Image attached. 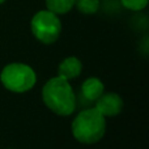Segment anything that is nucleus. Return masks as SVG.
Masks as SVG:
<instances>
[{"mask_svg":"<svg viewBox=\"0 0 149 149\" xmlns=\"http://www.w3.org/2000/svg\"><path fill=\"white\" fill-rule=\"evenodd\" d=\"M45 105L60 116H68L76 109V95L67 80L56 76L50 79L42 89Z\"/></svg>","mask_w":149,"mask_h":149,"instance_id":"nucleus-1","label":"nucleus"},{"mask_svg":"<svg viewBox=\"0 0 149 149\" xmlns=\"http://www.w3.org/2000/svg\"><path fill=\"white\" fill-rule=\"evenodd\" d=\"M106 131L105 116L94 109L82 110L72 122V135L82 144H94L103 137Z\"/></svg>","mask_w":149,"mask_h":149,"instance_id":"nucleus-2","label":"nucleus"},{"mask_svg":"<svg viewBox=\"0 0 149 149\" xmlns=\"http://www.w3.org/2000/svg\"><path fill=\"white\" fill-rule=\"evenodd\" d=\"M0 81L13 93H24L30 90L37 81V74L31 67L22 63H10L3 68Z\"/></svg>","mask_w":149,"mask_h":149,"instance_id":"nucleus-3","label":"nucleus"},{"mask_svg":"<svg viewBox=\"0 0 149 149\" xmlns=\"http://www.w3.org/2000/svg\"><path fill=\"white\" fill-rule=\"evenodd\" d=\"M31 33L38 41L45 45L54 43L60 36L62 22L58 15L47 10H39L33 16L30 21Z\"/></svg>","mask_w":149,"mask_h":149,"instance_id":"nucleus-4","label":"nucleus"},{"mask_svg":"<svg viewBox=\"0 0 149 149\" xmlns=\"http://www.w3.org/2000/svg\"><path fill=\"white\" fill-rule=\"evenodd\" d=\"M123 109V101L116 93H102L95 100V110L103 116H115Z\"/></svg>","mask_w":149,"mask_h":149,"instance_id":"nucleus-5","label":"nucleus"},{"mask_svg":"<svg viewBox=\"0 0 149 149\" xmlns=\"http://www.w3.org/2000/svg\"><path fill=\"white\" fill-rule=\"evenodd\" d=\"M81 70H82L81 62H80L76 56H70V58H65L59 64L58 76L67 80V81H70V80L76 79L77 76H80Z\"/></svg>","mask_w":149,"mask_h":149,"instance_id":"nucleus-6","label":"nucleus"},{"mask_svg":"<svg viewBox=\"0 0 149 149\" xmlns=\"http://www.w3.org/2000/svg\"><path fill=\"white\" fill-rule=\"evenodd\" d=\"M105 86L103 82L97 77H89L86 79L81 85V94L85 100L94 102L95 100L100 98V95L103 93Z\"/></svg>","mask_w":149,"mask_h":149,"instance_id":"nucleus-7","label":"nucleus"},{"mask_svg":"<svg viewBox=\"0 0 149 149\" xmlns=\"http://www.w3.org/2000/svg\"><path fill=\"white\" fill-rule=\"evenodd\" d=\"M74 3L76 0H46V7L55 15H64L74 7Z\"/></svg>","mask_w":149,"mask_h":149,"instance_id":"nucleus-8","label":"nucleus"},{"mask_svg":"<svg viewBox=\"0 0 149 149\" xmlns=\"http://www.w3.org/2000/svg\"><path fill=\"white\" fill-rule=\"evenodd\" d=\"M74 5L84 15H94L100 8V0H76Z\"/></svg>","mask_w":149,"mask_h":149,"instance_id":"nucleus-9","label":"nucleus"},{"mask_svg":"<svg viewBox=\"0 0 149 149\" xmlns=\"http://www.w3.org/2000/svg\"><path fill=\"white\" fill-rule=\"evenodd\" d=\"M120 3L130 10H141L148 5V0H120Z\"/></svg>","mask_w":149,"mask_h":149,"instance_id":"nucleus-10","label":"nucleus"},{"mask_svg":"<svg viewBox=\"0 0 149 149\" xmlns=\"http://www.w3.org/2000/svg\"><path fill=\"white\" fill-rule=\"evenodd\" d=\"M5 1V0H0V4H3V3H4Z\"/></svg>","mask_w":149,"mask_h":149,"instance_id":"nucleus-11","label":"nucleus"}]
</instances>
